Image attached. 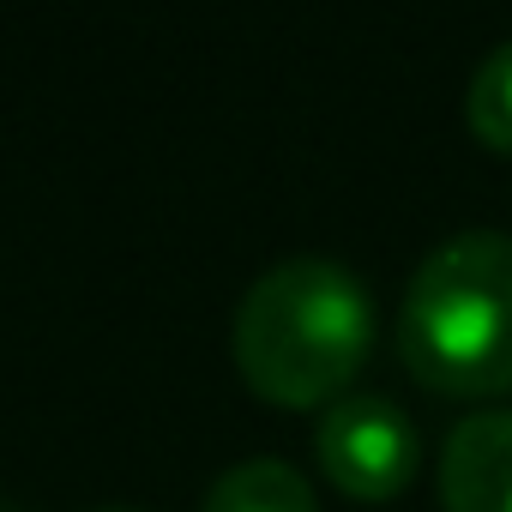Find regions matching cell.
Masks as SVG:
<instances>
[{
    "mask_svg": "<svg viewBox=\"0 0 512 512\" xmlns=\"http://www.w3.org/2000/svg\"><path fill=\"white\" fill-rule=\"evenodd\" d=\"M440 512H512V410H476L446 434Z\"/></svg>",
    "mask_w": 512,
    "mask_h": 512,
    "instance_id": "4",
    "label": "cell"
},
{
    "mask_svg": "<svg viewBox=\"0 0 512 512\" xmlns=\"http://www.w3.org/2000/svg\"><path fill=\"white\" fill-rule=\"evenodd\" d=\"M0 512H25V506H7V500H0Z\"/></svg>",
    "mask_w": 512,
    "mask_h": 512,
    "instance_id": "8",
    "label": "cell"
},
{
    "mask_svg": "<svg viewBox=\"0 0 512 512\" xmlns=\"http://www.w3.org/2000/svg\"><path fill=\"white\" fill-rule=\"evenodd\" d=\"M398 356L440 398L512 392V235L470 229L428 253L398 302Z\"/></svg>",
    "mask_w": 512,
    "mask_h": 512,
    "instance_id": "2",
    "label": "cell"
},
{
    "mask_svg": "<svg viewBox=\"0 0 512 512\" xmlns=\"http://www.w3.org/2000/svg\"><path fill=\"white\" fill-rule=\"evenodd\" d=\"M91 512H139V506H91Z\"/></svg>",
    "mask_w": 512,
    "mask_h": 512,
    "instance_id": "7",
    "label": "cell"
},
{
    "mask_svg": "<svg viewBox=\"0 0 512 512\" xmlns=\"http://www.w3.org/2000/svg\"><path fill=\"white\" fill-rule=\"evenodd\" d=\"M229 344L241 380L266 404L326 410L350 392L374 350V302L350 266L290 253L241 290Z\"/></svg>",
    "mask_w": 512,
    "mask_h": 512,
    "instance_id": "1",
    "label": "cell"
},
{
    "mask_svg": "<svg viewBox=\"0 0 512 512\" xmlns=\"http://www.w3.org/2000/svg\"><path fill=\"white\" fill-rule=\"evenodd\" d=\"M314 458L326 482L350 500H398L422 470V434L416 422L380 398V392H344L320 410Z\"/></svg>",
    "mask_w": 512,
    "mask_h": 512,
    "instance_id": "3",
    "label": "cell"
},
{
    "mask_svg": "<svg viewBox=\"0 0 512 512\" xmlns=\"http://www.w3.org/2000/svg\"><path fill=\"white\" fill-rule=\"evenodd\" d=\"M464 121H470V133H476L488 151L512 157V37L476 61L470 97H464Z\"/></svg>",
    "mask_w": 512,
    "mask_h": 512,
    "instance_id": "6",
    "label": "cell"
},
{
    "mask_svg": "<svg viewBox=\"0 0 512 512\" xmlns=\"http://www.w3.org/2000/svg\"><path fill=\"white\" fill-rule=\"evenodd\" d=\"M199 512H320V500H314V482L296 464H284V458H241L205 488Z\"/></svg>",
    "mask_w": 512,
    "mask_h": 512,
    "instance_id": "5",
    "label": "cell"
}]
</instances>
